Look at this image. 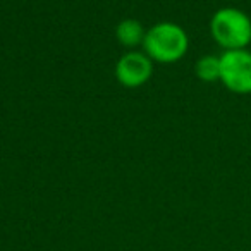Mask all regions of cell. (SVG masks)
<instances>
[{
  "label": "cell",
  "mask_w": 251,
  "mask_h": 251,
  "mask_svg": "<svg viewBox=\"0 0 251 251\" xmlns=\"http://www.w3.org/2000/svg\"><path fill=\"white\" fill-rule=\"evenodd\" d=\"M153 64L147 53L127 52L115 64V77L126 88H140L150 81Z\"/></svg>",
  "instance_id": "cell-4"
},
{
  "label": "cell",
  "mask_w": 251,
  "mask_h": 251,
  "mask_svg": "<svg viewBox=\"0 0 251 251\" xmlns=\"http://www.w3.org/2000/svg\"><path fill=\"white\" fill-rule=\"evenodd\" d=\"M195 74L203 83H215L220 81V57L215 55H203L196 60Z\"/></svg>",
  "instance_id": "cell-6"
},
{
  "label": "cell",
  "mask_w": 251,
  "mask_h": 251,
  "mask_svg": "<svg viewBox=\"0 0 251 251\" xmlns=\"http://www.w3.org/2000/svg\"><path fill=\"white\" fill-rule=\"evenodd\" d=\"M210 33L224 52L248 49L251 43V18L237 7H222L210 19Z\"/></svg>",
  "instance_id": "cell-2"
},
{
  "label": "cell",
  "mask_w": 251,
  "mask_h": 251,
  "mask_svg": "<svg viewBox=\"0 0 251 251\" xmlns=\"http://www.w3.org/2000/svg\"><path fill=\"white\" fill-rule=\"evenodd\" d=\"M143 49L151 60L162 64L177 62L189 49L188 33L176 23H158L147 31Z\"/></svg>",
  "instance_id": "cell-1"
},
{
  "label": "cell",
  "mask_w": 251,
  "mask_h": 251,
  "mask_svg": "<svg viewBox=\"0 0 251 251\" xmlns=\"http://www.w3.org/2000/svg\"><path fill=\"white\" fill-rule=\"evenodd\" d=\"M220 83L236 95H251L250 50H227L220 55Z\"/></svg>",
  "instance_id": "cell-3"
},
{
  "label": "cell",
  "mask_w": 251,
  "mask_h": 251,
  "mask_svg": "<svg viewBox=\"0 0 251 251\" xmlns=\"http://www.w3.org/2000/svg\"><path fill=\"white\" fill-rule=\"evenodd\" d=\"M147 31L143 29V25L136 19H124L115 28V38L124 47H138L143 45V40Z\"/></svg>",
  "instance_id": "cell-5"
}]
</instances>
